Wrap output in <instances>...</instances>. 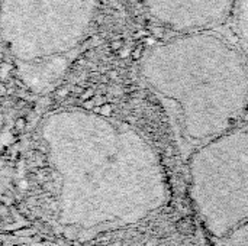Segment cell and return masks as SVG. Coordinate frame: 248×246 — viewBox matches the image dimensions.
Here are the masks:
<instances>
[{
  "label": "cell",
  "mask_w": 248,
  "mask_h": 246,
  "mask_svg": "<svg viewBox=\"0 0 248 246\" xmlns=\"http://www.w3.org/2000/svg\"><path fill=\"white\" fill-rule=\"evenodd\" d=\"M189 191L211 235L225 238L248 223V123L203 142L193 152Z\"/></svg>",
  "instance_id": "cell-4"
},
{
  "label": "cell",
  "mask_w": 248,
  "mask_h": 246,
  "mask_svg": "<svg viewBox=\"0 0 248 246\" xmlns=\"http://www.w3.org/2000/svg\"><path fill=\"white\" fill-rule=\"evenodd\" d=\"M140 72L174 107L183 138L203 144L231 128L248 109V65L228 41L209 30L183 33L150 49Z\"/></svg>",
  "instance_id": "cell-1"
},
{
  "label": "cell",
  "mask_w": 248,
  "mask_h": 246,
  "mask_svg": "<svg viewBox=\"0 0 248 246\" xmlns=\"http://www.w3.org/2000/svg\"><path fill=\"white\" fill-rule=\"evenodd\" d=\"M232 16L240 45L248 55V0H234Z\"/></svg>",
  "instance_id": "cell-6"
},
{
  "label": "cell",
  "mask_w": 248,
  "mask_h": 246,
  "mask_svg": "<svg viewBox=\"0 0 248 246\" xmlns=\"http://www.w3.org/2000/svg\"><path fill=\"white\" fill-rule=\"evenodd\" d=\"M6 126V115H4V106H3V93H1V84H0V135L3 133Z\"/></svg>",
  "instance_id": "cell-8"
},
{
  "label": "cell",
  "mask_w": 248,
  "mask_h": 246,
  "mask_svg": "<svg viewBox=\"0 0 248 246\" xmlns=\"http://www.w3.org/2000/svg\"><path fill=\"white\" fill-rule=\"evenodd\" d=\"M225 238L222 246H248V223L234 229Z\"/></svg>",
  "instance_id": "cell-7"
},
{
  "label": "cell",
  "mask_w": 248,
  "mask_h": 246,
  "mask_svg": "<svg viewBox=\"0 0 248 246\" xmlns=\"http://www.w3.org/2000/svg\"><path fill=\"white\" fill-rule=\"evenodd\" d=\"M97 0H0V42L23 68L67 59L89 33Z\"/></svg>",
  "instance_id": "cell-3"
},
{
  "label": "cell",
  "mask_w": 248,
  "mask_h": 246,
  "mask_svg": "<svg viewBox=\"0 0 248 246\" xmlns=\"http://www.w3.org/2000/svg\"><path fill=\"white\" fill-rule=\"evenodd\" d=\"M150 14L163 26L180 32L212 30L231 16L234 0H144Z\"/></svg>",
  "instance_id": "cell-5"
},
{
  "label": "cell",
  "mask_w": 248,
  "mask_h": 246,
  "mask_svg": "<svg viewBox=\"0 0 248 246\" xmlns=\"http://www.w3.org/2000/svg\"><path fill=\"white\" fill-rule=\"evenodd\" d=\"M41 135L55 165L94 175L126 217H142L167 200L163 167L131 126L86 110L51 113Z\"/></svg>",
  "instance_id": "cell-2"
}]
</instances>
